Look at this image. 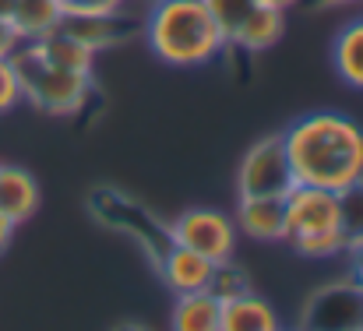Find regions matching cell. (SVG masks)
I'll use <instances>...</instances> for the list:
<instances>
[{"instance_id": "cell-18", "label": "cell", "mask_w": 363, "mask_h": 331, "mask_svg": "<svg viewBox=\"0 0 363 331\" xmlns=\"http://www.w3.org/2000/svg\"><path fill=\"white\" fill-rule=\"evenodd\" d=\"M208 293H212L219 303H230V300H237L243 293H250V275L243 271L233 257H230V261H219V264L212 268Z\"/></svg>"}, {"instance_id": "cell-25", "label": "cell", "mask_w": 363, "mask_h": 331, "mask_svg": "<svg viewBox=\"0 0 363 331\" xmlns=\"http://www.w3.org/2000/svg\"><path fill=\"white\" fill-rule=\"evenodd\" d=\"M300 4H307L311 11H321V7H342V4H357V0H300Z\"/></svg>"}, {"instance_id": "cell-21", "label": "cell", "mask_w": 363, "mask_h": 331, "mask_svg": "<svg viewBox=\"0 0 363 331\" xmlns=\"http://www.w3.org/2000/svg\"><path fill=\"white\" fill-rule=\"evenodd\" d=\"M205 4L212 7V14L219 18V25H223L226 35H233V28L240 25V18L254 7V0H205Z\"/></svg>"}, {"instance_id": "cell-7", "label": "cell", "mask_w": 363, "mask_h": 331, "mask_svg": "<svg viewBox=\"0 0 363 331\" xmlns=\"http://www.w3.org/2000/svg\"><path fill=\"white\" fill-rule=\"evenodd\" d=\"M212 261L180 247V243H169L166 254L159 257L155 271L159 279L166 282V289H173V296H187V293H208V282H212Z\"/></svg>"}, {"instance_id": "cell-5", "label": "cell", "mask_w": 363, "mask_h": 331, "mask_svg": "<svg viewBox=\"0 0 363 331\" xmlns=\"http://www.w3.org/2000/svg\"><path fill=\"white\" fill-rule=\"evenodd\" d=\"M296 187L282 134H268L254 141L237 169V198H286Z\"/></svg>"}, {"instance_id": "cell-26", "label": "cell", "mask_w": 363, "mask_h": 331, "mask_svg": "<svg viewBox=\"0 0 363 331\" xmlns=\"http://www.w3.org/2000/svg\"><path fill=\"white\" fill-rule=\"evenodd\" d=\"M11 236H14V225L0 215V254L7 250V243H11Z\"/></svg>"}, {"instance_id": "cell-1", "label": "cell", "mask_w": 363, "mask_h": 331, "mask_svg": "<svg viewBox=\"0 0 363 331\" xmlns=\"http://www.w3.org/2000/svg\"><path fill=\"white\" fill-rule=\"evenodd\" d=\"M293 180L321 191H350L363 184V127L339 110L303 113L282 130Z\"/></svg>"}, {"instance_id": "cell-30", "label": "cell", "mask_w": 363, "mask_h": 331, "mask_svg": "<svg viewBox=\"0 0 363 331\" xmlns=\"http://www.w3.org/2000/svg\"><path fill=\"white\" fill-rule=\"evenodd\" d=\"M346 331H363V325H357V328H346Z\"/></svg>"}, {"instance_id": "cell-15", "label": "cell", "mask_w": 363, "mask_h": 331, "mask_svg": "<svg viewBox=\"0 0 363 331\" xmlns=\"http://www.w3.org/2000/svg\"><path fill=\"white\" fill-rule=\"evenodd\" d=\"M332 67L350 89L363 92V14H357L353 21H346L335 32V39H332Z\"/></svg>"}, {"instance_id": "cell-3", "label": "cell", "mask_w": 363, "mask_h": 331, "mask_svg": "<svg viewBox=\"0 0 363 331\" xmlns=\"http://www.w3.org/2000/svg\"><path fill=\"white\" fill-rule=\"evenodd\" d=\"M282 201H286V236H282V243H289L307 261H328V257L346 254L342 198L335 191L296 184Z\"/></svg>"}, {"instance_id": "cell-8", "label": "cell", "mask_w": 363, "mask_h": 331, "mask_svg": "<svg viewBox=\"0 0 363 331\" xmlns=\"http://www.w3.org/2000/svg\"><path fill=\"white\" fill-rule=\"evenodd\" d=\"M307 318H325V325L314 331H346L363 325V293L353 289V282L342 286H325L321 293L311 296Z\"/></svg>"}, {"instance_id": "cell-4", "label": "cell", "mask_w": 363, "mask_h": 331, "mask_svg": "<svg viewBox=\"0 0 363 331\" xmlns=\"http://www.w3.org/2000/svg\"><path fill=\"white\" fill-rule=\"evenodd\" d=\"M11 64H14L18 82H21V99L32 103L35 110L50 113V116H74V113H82V106L96 92L89 74H74V71L46 64L28 43H21L11 53Z\"/></svg>"}, {"instance_id": "cell-22", "label": "cell", "mask_w": 363, "mask_h": 331, "mask_svg": "<svg viewBox=\"0 0 363 331\" xmlns=\"http://www.w3.org/2000/svg\"><path fill=\"white\" fill-rule=\"evenodd\" d=\"M130 0H64L67 14H121Z\"/></svg>"}, {"instance_id": "cell-28", "label": "cell", "mask_w": 363, "mask_h": 331, "mask_svg": "<svg viewBox=\"0 0 363 331\" xmlns=\"http://www.w3.org/2000/svg\"><path fill=\"white\" fill-rule=\"evenodd\" d=\"M113 331H152V328H145V325H138V321H123V325H117Z\"/></svg>"}, {"instance_id": "cell-14", "label": "cell", "mask_w": 363, "mask_h": 331, "mask_svg": "<svg viewBox=\"0 0 363 331\" xmlns=\"http://www.w3.org/2000/svg\"><path fill=\"white\" fill-rule=\"evenodd\" d=\"M219 331H282V321H279L275 307L250 289V293H243L237 300L223 303Z\"/></svg>"}, {"instance_id": "cell-23", "label": "cell", "mask_w": 363, "mask_h": 331, "mask_svg": "<svg viewBox=\"0 0 363 331\" xmlns=\"http://www.w3.org/2000/svg\"><path fill=\"white\" fill-rule=\"evenodd\" d=\"M18 46H21L18 32L11 28V21H7V18H0V57H11Z\"/></svg>"}, {"instance_id": "cell-24", "label": "cell", "mask_w": 363, "mask_h": 331, "mask_svg": "<svg viewBox=\"0 0 363 331\" xmlns=\"http://www.w3.org/2000/svg\"><path fill=\"white\" fill-rule=\"evenodd\" d=\"M350 257H353V264H350V282H353V289L363 293V243L357 250H350Z\"/></svg>"}, {"instance_id": "cell-29", "label": "cell", "mask_w": 363, "mask_h": 331, "mask_svg": "<svg viewBox=\"0 0 363 331\" xmlns=\"http://www.w3.org/2000/svg\"><path fill=\"white\" fill-rule=\"evenodd\" d=\"M11 4H14V0H0V18H7V11H11Z\"/></svg>"}, {"instance_id": "cell-12", "label": "cell", "mask_w": 363, "mask_h": 331, "mask_svg": "<svg viewBox=\"0 0 363 331\" xmlns=\"http://www.w3.org/2000/svg\"><path fill=\"white\" fill-rule=\"evenodd\" d=\"M286 32V11H275V7H261L254 4L247 14L240 18V25L233 28L230 35V46L247 50V53H261L268 46H275Z\"/></svg>"}, {"instance_id": "cell-10", "label": "cell", "mask_w": 363, "mask_h": 331, "mask_svg": "<svg viewBox=\"0 0 363 331\" xmlns=\"http://www.w3.org/2000/svg\"><path fill=\"white\" fill-rule=\"evenodd\" d=\"M237 232L261 240V243H282L286 236V201L282 198H237Z\"/></svg>"}, {"instance_id": "cell-13", "label": "cell", "mask_w": 363, "mask_h": 331, "mask_svg": "<svg viewBox=\"0 0 363 331\" xmlns=\"http://www.w3.org/2000/svg\"><path fill=\"white\" fill-rule=\"evenodd\" d=\"M64 14H67L64 0H14L7 11V21L21 43H35V39L57 32Z\"/></svg>"}, {"instance_id": "cell-20", "label": "cell", "mask_w": 363, "mask_h": 331, "mask_svg": "<svg viewBox=\"0 0 363 331\" xmlns=\"http://www.w3.org/2000/svg\"><path fill=\"white\" fill-rule=\"evenodd\" d=\"M21 99V82H18V71L11 64V57H0V116L11 110H18Z\"/></svg>"}, {"instance_id": "cell-6", "label": "cell", "mask_w": 363, "mask_h": 331, "mask_svg": "<svg viewBox=\"0 0 363 331\" xmlns=\"http://www.w3.org/2000/svg\"><path fill=\"white\" fill-rule=\"evenodd\" d=\"M166 232H169V243H180V247L208 257L212 264L230 261L237 254V240H240L233 215H226L219 208H187L166 225Z\"/></svg>"}, {"instance_id": "cell-2", "label": "cell", "mask_w": 363, "mask_h": 331, "mask_svg": "<svg viewBox=\"0 0 363 331\" xmlns=\"http://www.w3.org/2000/svg\"><path fill=\"white\" fill-rule=\"evenodd\" d=\"M141 28L148 50L169 67H205L230 46L205 0H152Z\"/></svg>"}, {"instance_id": "cell-19", "label": "cell", "mask_w": 363, "mask_h": 331, "mask_svg": "<svg viewBox=\"0 0 363 331\" xmlns=\"http://www.w3.org/2000/svg\"><path fill=\"white\" fill-rule=\"evenodd\" d=\"M342 198V236H346V254L363 243V184L339 194Z\"/></svg>"}, {"instance_id": "cell-27", "label": "cell", "mask_w": 363, "mask_h": 331, "mask_svg": "<svg viewBox=\"0 0 363 331\" xmlns=\"http://www.w3.org/2000/svg\"><path fill=\"white\" fill-rule=\"evenodd\" d=\"M254 4H261V7H275V11H289V7H296L300 0H254Z\"/></svg>"}, {"instance_id": "cell-9", "label": "cell", "mask_w": 363, "mask_h": 331, "mask_svg": "<svg viewBox=\"0 0 363 331\" xmlns=\"http://www.w3.org/2000/svg\"><path fill=\"white\" fill-rule=\"evenodd\" d=\"M60 32H67L71 39H78L99 53V50L123 43L134 32V18H127V11L121 14H64Z\"/></svg>"}, {"instance_id": "cell-11", "label": "cell", "mask_w": 363, "mask_h": 331, "mask_svg": "<svg viewBox=\"0 0 363 331\" xmlns=\"http://www.w3.org/2000/svg\"><path fill=\"white\" fill-rule=\"evenodd\" d=\"M39 208V184L21 166H0V215L14 229L28 222Z\"/></svg>"}, {"instance_id": "cell-16", "label": "cell", "mask_w": 363, "mask_h": 331, "mask_svg": "<svg viewBox=\"0 0 363 331\" xmlns=\"http://www.w3.org/2000/svg\"><path fill=\"white\" fill-rule=\"evenodd\" d=\"M46 64H53V67H64V71H74V74H89L92 78V67H96V50H89L85 43H78V39H71L67 32H50V35H43V39H35V43H28Z\"/></svg>"}, {"instance_id": "cell-17", "label": "cell", "mask_w": 363, "mask_h": 331, "mask_svg": "<svg viewBox=\"0 0 363 331\" xmlns=\"http://www.w3.org/2000/svg\"><path fill=\"white\" fill-rule=\"evenodd\" d=\"M219 310L223 303L212 293L177 296L169 314V331H219Z\"/></svg>"}]
</instances>
